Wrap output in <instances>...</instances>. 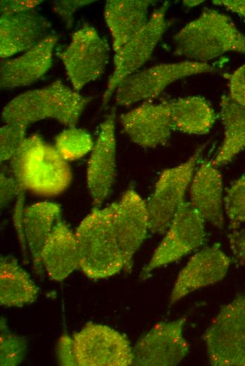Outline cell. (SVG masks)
<instances>
[{
    "mask_svg": "<svg viewBox=\"0 0 245 366\" xmlns=\"http://www.w3.org/2000/svg\"><path fill=\"white\" fill-rule=\"evenodd\" d=\"M49 118L41 88L25 92L11 100L3 108L4 124L27 127L34 122Z\"/></svg>",
    "mask_w": 245,
    "mask_h": 366,
    "instance_id": "26",
    "label": "cell"
},
{
    "mask_svg": "<svg viewBox=\"0 0 245 366\" xmlns=\"http://www.w3.org/2000/svg\"><path fill=\"white\" fill-rule=\"evenodd\" d=\"M49 21L35 9L0 17V56L23 53L49 34Z\"/></svg>",
    "mask_w": 245,
    "mask_h": 366,
    "instance_id": "17",
    "label": "cell"
},
{
    "mask_svg": "<svg viewBox=\"0 0 245 366\" xmlns=\"http://www.w3.org/2000/svg\"><path fill=\"white\" fill-rule=\"evenodd\" d=\"M228 240L234 260L245 266V229L232 230Z\"/></svg>",
    "mask_w": 245,
    "mask_h": 366,
    "instance_id": "36",
    "label": "cell"
},
{
    "mask_svg": "<svg viewBox=\"0 0 245 366\" xmlns=\"http://www.w3.org/2000/svg\"><path fill=\"white\" fill-rule=\"evenodd\" d=\"M27 127L4 124L0 128L1 163L9 161L25 139Z\"/></svg>",
    "mask_w": 245,
    "mask_h": 366,
    "instance_id": "30",
    "label": "cell"
},
{
    "mask_svg": "<svg viewBox=\"0 0 245 366\" xmlns=\"http://www.w3.org/2000/svg\"><path fill=\"white\" fill-rule=\"evenodd\" d=\"M204 146H200L184 162L161 173L153 191L146 203L149 231L164 234L179 207L184 201Z\"/></svg>",
    "mask_w": 245,
    "mask_h": 366,
    "instance_id": "6",
    "label": "cell"
},
{
    "mask_svg": "<svg viewBox=\"0 0 245 366\" xmlns=\"http://www.w3.org/2000/svg\"><path fill=\"white\" fill-rule=\"evenodd\" d=\"M183 2L184 6L191 8L200 4L203 1H184Z\"/></svg>",
    "mask_w": 245,
    "mask_h": 366,
    "instance_id": "38",
    "label": "cell"
},
{
    "mask_svg": "<svg viewBox=\"0 0 245 366\" xmlns=\"http://www.w3.org/2000/svg\"><path fill=\"white\" fill-rule=\"evenodd\" d=\"M49 118L54 119L67 127H75L83 111L92 98L56 80L41 88Z\"/></svg>",
    "mask_w": 245,
    "mask_h": 366,
    "instance_id": "25",
    "label": "cell"
},
{
    "mask_svg": "<svg viewBox=\"0 0 245 366\" xmlns=\"http://www.w3.org/2000/svg\"><path fill=\"white\" fill-rule=\"evenodd\" d=\"M151 0H108L104 18L112 38L114 52L120 49L149 20Z\"/></svg>",
    "mask_w": 245,
    "mask_h": 366,
    "instance_id": "20",
    "label": "cell"
},
{
    "mask_svg": "<svg viewBox=\"0 0 245 366\" xmlns=\"http://www.w3.org/2000/svg\"><path fill=\"white\" fill-rule=\"evenodd\" d=\"M220 108L224 138L219 151L211 160L217 168L230 163L245 149V106L225 94L221 97Z\"/></svg>",
    "mask_w": 245,
    "mask_h": 366,
    "instance_id": "23",
    "label": "cell"
},
{
    "mask_svg": "<svg viewBox=\"0 0 245 366\" xmlns=\"http://www.w3.org/2000/svg\"><path fill=\"white\" fill-rule=\"evenodd\" d=\"M41 0H1V15H8L23 11L34 10L42 4Z\"/></svg>",
    "mask_w": 245,
    "mask_h": 366,
    "instance_id": "35",
    "label": "cell"
},
{
    "mask_svg": "<svg viewBox=\"0 0 245 366\" xmlns=\"http://www.w3.org/2000/svg\"><path fill=\"white\" fill-rule=\"evenodd\" d=\"M213 366H245V295L222 306L203 334Z\"/></svg>",
    "mask_w": 245,
    "mask_h": 366,
    "instance_id": "4",
    "label": "cell"
},
{
    "mask_svg": "<svg viewBox=\"0 0 245 366\" xmlns=\"http://www.w3.org/2000/svg\"><path fill=\"white\" fill-rule=\"evenodd\" d=\"M215 71L208 63L182 61L160 63L125 78L115 92V103L128 106L158 97L170 84L181 79Z\"/></svg>",
    "mask_w": 245,
    "mask_h": 366,
    "instance_id": "7",
    "label": "cell"
},
{
    "mask_svg": "<svg viewBox=\"0 0 245 366\" xmlns=\"http://www.w3.org/2000/svg\"><path fill=\"white\" fill-rule=\"evenodd\" d=\"M168 103L175 130L189 134H205L215 123L214 111L201 96L178 97Z\"/></svg>",
    "mask_w": 245,
    "mask_h": 366,
    "instance_id": "24",
    "label": "cell"
},
{
    "mask_svg": "<svg viewBox=\"0 0 245 366\" xmlns=\"http://www.w3.org/2000/svg\"><path fill=\"white\" fill-rule=\"evenodd\" d=\"M73 338L79 366L132 365L130 341L108 326L88 322Z\"/></svg>",
    "mask_w": 245,
    "mask_h": 366,
    "instance_id": "10",
    "label": "cell"
},
{
    "mask_svg": "<svg viewBox=\"0 0 245 366\" xmlns=\"http://www.w3.org/2000/svg\"><path fill=\"white\" fill-rule=\"evenodd\" d=\"M172 42L175 54L201 63L230 52L245 54V34L228 15L210 8L181 28Z\"/></svg>",
    "mask_w": 245,
    "mask_h": 366,
    "instance_id": "1",
    "label": "cell"
},
{
    "mask_svg": "<svg viewBox=\"0 0 245 366\" xmlns=\"http://www.w3.org/2000/svg\"><path fill=\"white\" fill-rule=\"evenodd\" d=\"M189 203L205 222L222 229L225 225L222 177L211 160L198 165L189 185Z\"/></svg>",
    "mask_w": 245,
    "mask_h": 366,
    "instance_id": "18",
    "label": "cell"
},
{
    "mask_svg": "<svg viewBox=\"0 0 245 366\" xmlns=\"http://www.w3.org/2000/svg\"><path fill=\"white\" fill-rule=\"evenodd\" d=\"M27 348V340L13 333L4 317L0 320V365L17 366L24 360Z\"/></svg>",
    "mask_w": 245,
    "mask_h": 366,
    "instance_id": "28",
    "label": "cell"
},
{
    "mask_svg": "<svg viewBox=\"0 0 245 366\" xmlns=\"http://www.w3.org/2000/svg\"><path fill=\"white\" fill-rule=\"evenodd\" d=\"M116 176L115 110L99 127L87 167V184L94 206L100 207L111 193Z\"/></svg>",
    "mask_w": 245,
    "mask_h": 366,
    "instance_id": "13",
    "label": "cell"
},
{
    "mask_svg": "<svg viewBox=\"0 0 245 366\" xmlns=\"http://www.w3.org/2000/svg\"><path fill=\"white\" fill-rule=\"evenodd\" d=\"M231 262V258L219 244L196 252L179 272L170 293V304L196 290L222 280L227 274Z\"/></svg>",
    "mask_w": 245,
    "mask_h": 366,
    "instance_id": "15",
    "label": "cell"
},
{
    "mask_svg": "<svg viewBox=\"0 0 245 366\" xmlns=\"http://www.w3.org/2000/svg\"><path fill=\"white\" fill-rule=\"evenodd\" d=\"M228 96L234 101L245 106V64L230 75Z\"/></svg>",
    "mask_w": 245,
    "mask_h": 366,
    "instance_id": "33",
    "label": "cell"
},
{
    "mask_svg": "<svg viewBox=\"0 0 245 366\" xmlns=\"http://www.w3.org/2000/svg\"><path fill=\"white\" fill-rule=\"evenodd\" d=\"M8 162L25 191L55 196L63 193L70 184L72 172L68 162L39 134L26 137Z\"/></svg>",
    "mask_w": 245,
    "mask_h": 366,
    "instance_id": "2",
    "label": "cell"
},
{
    "mask_svg": "<svg viewBox=\"0 0 245 366\" xmlns=\"http://www.w3.org/2000/svg\"><path fill=\"white\" fill-rule=\"evenodd\" d=\"M113 206V224L124 260V270L130 272L134 255L149 231L146 203L134 189L129 188Z\"/></svg>",
    "mask_w": 245,
    "mask_h": 366,
    "instance_id": "12",
    "label": "cell"
},
{
    "mask_svg": "<svg viewBox=\"0 0 245 366\" xmlns=\"http://www.w3.org/2000/svg\"><path fill=\"white\" fill-rule=\"evenodd\" d=\"M212 3L225 8L227 10L245 18V1L215 0Z\"/></svg>",
    "mask_w": 245,
    "mask_h": 366,
    "instance_id": "37",
    "label": "cell"
},
{
    "mask_svg": "<svg viewBox=\"0 0 245 366\" xmlns=\"http://www.w3.org/2000/svg\"><path fill=\"white\" fill-rule=\"evenodd\" d=\"M57 357L59 365L64 366L78 365L74 347L73 336L68 334L62 335L57 346Z\"/></svg>",
    "mask_w": 245,
    "mask_h": 366,
    "instance_id": "34",
    "label": "cell"
},
{
    "mask_svg": "<svg viewBox=\"0 0 245 366\" xmlns=\"http://www.w3.org/2000/svg\"><path fill=\"white\" fill-rule=\"evenodd\" d=\"M22 191H25L14 177L10 167L2 165L0 172V205L5 208L18 197Z\"/></svg>",
    "mask_w": 245,
    "mask_h": 366,
    "instance_id": "31",
    "label": "cell"
},
{
    "mask_svg": "<svg viewBox=\"0 0 245 366\" xmlns=\"http://www.w3.org/2000/svg\"><path fill=\"white\" fill-rule=\"evenodd\" d=\"M39 289L28 273L11 255L0 258V304L23 307L36 301Z\"/></svg>",
    "mask_w": 245,
    "mask_h": 366,
    "instance_id": "22",
    "label": "cell"
},
{
    "mask_svg": "<svg viewBox=\"0 0 245 366\" xmlns=\"http://www.w3.org/2000/svg\"><path fill=\"white\" fill-rule=\"evenodd\" d=\"M94 141L85 130L75 127H67L55 138L54 146L67 162L79 160L93 149Z\"/></svg>",
    "mask_w": 245,
    "mask_h": 366,
    "instance_id": "27",
    "label": "cell"
},
{
    "mask_svg": "<svg viewBox=\"0 0 245 366\" xmlns=\"http://www.w3.org/2000/svg\"><path fill=\"white\" fill-rule=\"evenodd\" d=\"M93 0H59L53 2V11L63 21L67 28L73 26L74 14L80 8L94 3Z\"/></svg>",
    "mask_w": 245,
    "mask_h": 366,
    "instance_id": "32",
    "label": "cell"
},
{
    "mask_svg": "<svg viewBox=\"0 0 245 366\" xmlns=\"http://www.w3.org/2000/svg\"><path fill=\"white\" fill-rule=\"evenodd\" d=\"M108 41L88 23L72 35L68 45L57 53L73 89L80 92L87 84L99 79L109 60Z\"/></svg>",
    "mask_w": 245,
    "mask_h": 366,
    "instance_id": "5",
    "label": "cell"
},
{
    "mask_svg": "<svg viewBox=\"0 0 245 366\" xmlns=\"http://www.w3.org/2000/svg\"><path fill=\"white\" fill-rule=\"evenodd\" d=\"M168 2L154 10L146 25L115 52L113 71L110 76L102 99V107L108 102L118 85L150 58L168 27L166 13Z\"/></svg>",
    "mask_w": 245,
    "mask_h": 366,
    "instance_id": "8",
    "label": "cell"
},
{
    "mask_svg": "<svg viewBox=\"0 0 245 366\" xmlns=\"http://www.w3.org/2000/svg\"><path fill=\"white\" fill-rule=\"evenodd\" d=\"M58 37L49 34L32 49L13 58H4L0 65V87L13 89L30 85L52 65L53 52Z\"/></svg>",
    "mask_w": 245,
    "mask_h": 366,
    "instance_id": "16",
    "label": "cell"
},
{
    "mask_svg": "<svg viewBox=\"0 0 245 366\" xmlns=\"http://www.w3.org/2000/svg\"><path fill=\"white\" fill-rule=\"evenodd\" d=\"M186 317L156 324L132 347L135 366H175L187 355L189 345L183 335Z\"/></svg>",
    "mask_w": 245,
    "mask_h": 366,
    "instance_id": "11",
    "label": "cell"
},
{
    "mask_svg": "<svg viewBox=\"0 0 245 366\" xmlns=\"http://www.w3.org/2000/svg\"><path fill=\"white\" fill-rule=\"evenodd\" d=\"M41 260L49 277L58 282L63 281L80 267L75 234L61 219L43 247Z\"/></svg>",
    "mask_w": 245,
    "mask_h": 366,
    "instance_id": "19",
    "label": "cell"
},
{
    "mask_svg": "<svg viewBox=\"0 0 245 366\" xmlns=\"http://www.w3.org/2000/svg\"><path fill=\"white\" fill-rule=\"evenodd\" d=\"M61 206L55 202L40 201L25 207L23 228L27 250L35 271L41 274V253L55 225L61 219Z\"/></svg>",
    "mask_w": 245,
    "mask_h": 366,
    "instance_id": "21",
    "label": "cell"
},
{
    "mask_svg": "<svg viewBox=\"0 0 245 366\" xmlns=\"http://www.w3.org/2000/svg\"><path fill=\"white\" fill-rule=\"evenodd\" d=\"M224 211L232 230L245 222V173L227 189Z\"/></svg>",
    "mask_w": 245,
    "mask_h": 366,
    "instance_id": "29",
    "label": "cell"
},
{
    "mask_svg": "<svg viewBox=\"0 0 245 366\" xmlns=\"http://www.w3.org/2000/svg\"><path fill=\"white\" fill-rule=\"evenodd\" d=\"M205 220L187 201H184L140 277L149 276L155 269L175 262L201 246L206 240Z\"/></svg>",
    "mask_w": 245,
    "mask_h": 366,
    "instance_id": "9",
    "label": "cell"
},
{
    "mask_svg": "<svg viewBox=\"0 0 245 366\" xmlns=\"http://www.w3.org/2000/svg\"><path fill=\"white\" fill-rule=\"evenodd\" d=\"M113 203L94 206L78 225L76 237L80 268L90 279L112 277L124 270L125 263L113 224Z\"/></svg>",
    "mask_w": 245,
    "mask_h": 366,
    "instance_id": "3",
    "label": "cell"
},
{
    "mask_svg": "<svg viewBox=\"0 0 245 366\" xmlns=\"http://www.w3.org/2000/svg\"><path fill=\"white\" fill-rule=\"evenodd\" d=\"M120 122L132 142L146 149L165 145L175 130L168 100L144 101L121 114Z\"/></svg>",
    "mask_w": 245,
    "mask_h": 366,
    "instance_id": "14",
    "label": "cell"
}]
</instances>
